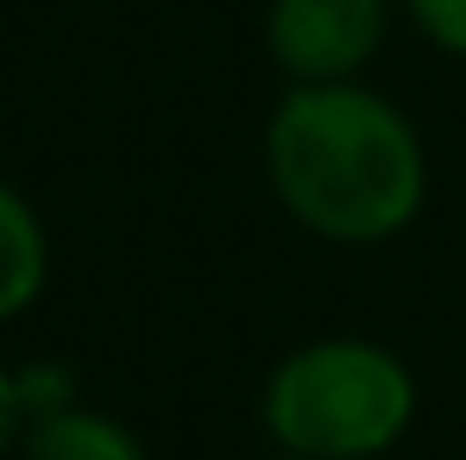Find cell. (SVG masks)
I'll return each mask as SVG.
<instances>
[{"mask_svg": "<svg viewBox=\"0 0 466 460\" xmlns=\"http://www.w3.org/2000/svg\"><path fill=\"white\" fill-rule=\"evenodd\" d=\"M265 183L334 246L397 240L422 215L429 152L410 114L366 82H290L265 120Z\"/></svg>", "mask_w": 466, "mask_h": 460, "instance_id": "cell-1", "label": "cell"}, {"mask_svg": "<svg viewBox=\"0 0 466 460\" xmlns=\"http://www.w3.org/2000/svg\"><path fill=\"white\" fill-rule=\"evenodd\" d=\"M258 423L284 455L385 460L416 423V379L385 341L321 334L265 373Z\"/></svg>", "mask_w": 466, "mask_h": 460, "instance_id": "cell-2", "label": "cell"}, {"mask_svg": "<svg viewBox=\"0 0 466 460\" xmlns=\"http://www.w3.org/2000/svg\"><path fill=\"white\" fill-rule=\"evenodd\" d=\"M390 0H271L265 51L290 82H360L385 51Z\"/></svg>", "mask_w": 466, "mask_h": 460, "instance_id": "cell-3", "label": "cell"}, {"mask_svg": "<svg viewBox=\"0 0 466 460\" xmlns=\"http://www.w3.org/2000/svg\"><path fill=\"white\" fill-rule=\"evenodd\" d=\"M51 284V240L38 209L0 177V328L19 322Z\"/></svg>", "mask_w": 466, "mask_h": 460, "instance_id": "cell-4", "label": "cell"}, {"mask_svg": "<svg viewBox=\"0 0 466 460\" xmlns=\"http://www.w3.org/2000/svg\"><path fill=\"white\" fill-rule=\"evenodd\" d=\"M19 448H25V460H152L146 442L120 416L88 410V404H64V410L25 423Z\"/></svg>", "mask_w": 466, "mask_h": 460, "instance_id": "cell-5", "label": "cell"}, {"mask_svg": "<svg viewBox=\"0 0 466 460\" xmlns=\"http://www.w3.org/2000/svg\"><path fill=\"white\" fill-rule=\"evenodd\" d=\"M403 13L435 51L466 57V0H403Z\"/></svg>", "mask_w": 466, "mask_h": 460, "instance_id": "cell-6", "label": "cell"}, {"mask_svg": "<svg viewBox=\"0 0 466 460\" xmlns=\"http://www.w3.org/2000/svg\"><path fill=\"white\" fill-rule=\"evenodd\" d=\"M19 404H25V423L64 410V404H82L76 397V373L64 366H19Z\"/></svg>", "mask_w": 466, "mask_h": 460, "instance_id": "cell-7", "label": "cell"}, {"mask_svg": "<svg viewBox=\"0 0 466 460\" xmlns=\"http://www.w3.org/2000/svg\"><path fill=\"white\" fill-rule=\"evenodd\" d=\"M25 435V404H19V373L0 366V455Z\"/></svg>", "mask_w": 466, "mask_h": 460, "instance_id": "cell-8", "label": "cell"}, {"mask_svg": "<svg viewBox=\"0 0 466 460\" xmlns=\"http://www.w3.org/2000/svg\"><path fill=\"white\" fill-rule=\"evenodd\" d=\"M258 460H303V455H284V448H271V455H258Z\"/></svg>", "mask_w": 466, "mask_h": 460, "instance_id": "cell-9", "label": "cell"}]
</instances>
